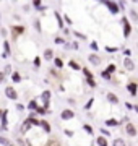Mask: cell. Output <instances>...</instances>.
<instances>
[{"label":"cell","mask_w":138,"mask_h":146,"mask_svg":"<svg viewBox=\"0 0 138 146\" xmlns=\"http://www.w3.org/2000/svg\"><path fill=\"white\" fill-rule=\"evenodd\" d=\"M5 94H7V98H10V99H18V94H16V91L11 86L5 88Z\"/></svg>","instance_id":"cell-1"},{"label":"cell","mask_w":138,"mask_h":146,"mask_svg":"<svg viewBox=\"0 0 138 146\" xmlns=\"http://www.w3.org/2000/svg\"><path fill=\"white\" fill-rule=\"evenodd\" d=\"M123 34H125V37L130 36V31H132V28H130V23H128L127 18H123Z\"/></svg>","instance_id":"cell-2"},{"label":"cell","mask_w":138,"mask_h":146,"mask_svg":"<svg viewBox=\"0 0 138 146\" xmlns=\"http://www.w3.org/2000/svg\"><path fill=\"white\" fill-rule=\"evenodd\" d=\"M73 112H72V110H68V109H67V110H64V112H62V119H64V120H70V119H73Z\"/></svg>","instance_id":"cell-3"},{"label":"cell","mask_w":138,"mask_h":146,"mask_svg":"<svg viewBox=\"0 0 138 146\" xmlns=\"http://www.w3.org/2000/svg\"><path fill=\"white\" fill-rule=\"evenodd\" d=\"M106 5L109 7V10H111L112 13H114V15H115L117 11H119V5H117V3H112V2H107Z\"/></svg>","instance_id":"cell-4"},{"label":"cell","mask_w":138,"mask_h":146,"mask_svg":"<svg viewBox=\"0 0 138 146\" xmlns=\"http://www.w3.org/2000/svg\"><path fill=\"white\" fill-rule=\"evenodd\" d=\"M123 67L127 68V70H133L135 65H133V62L130 60V58H125V60H123Z\"/></svg>","instance_id":"cell-5"},{"label":"cell","mask_w":138,"mask_h":146,"mask_svg":"<svg viewBox=\"0 0 138 146\" xmlns=\"http://www.w3.org/2000/svg\"><path fill=\"white\" fill-rule=\"evenodd\" d=\"M90 62L93 63V65H99V63H101V58L93 54V55H90Z\"/></svg>","instance_id":"cell-6"},{"label":"cell","mask_w":138,"mask_h":146,"mask_svg":"<svg viewBox=\"0 0 138 146\" xmlns=\"http://www.w3.org/2000/svg\"><path fill=\"white\" fill-rule=\"evenodd\" d=\"M127 133H128L130 136H135V135H137V130H135V127H133L132 123H128V125H127Z\"/></svg>","instance_id":"cell-7"},{"label":"cell","mask_w":138,"mask_h":146,"mask_svg":"<svg viewBox=\"0 0 138 146\" xmlns=\"http://www.w3.org/2000/svg\"><path fill=\"white\" fill-rule=\"evenodd\" d=\"M128 91H130V94H132V96H135V94H137V84L130 83V84H128Z\"/></svg>","instance_id":"cell-8"},{"label":"cell","mask_w":138,"mask_h":146,"mask_svg":"<svg viewBox=\"0 0 138 146\" xmlns=\"http://www.w3.org/2000/svg\"><path fill=\"white\" fill-rule=\"evenodd\" d=\"M42 99H44V102L47 104L49 99H50V91H44V93H42Z\"/></svg>","instance_id":"cell-9"},{"label":"cell","mask_w":138,"mask_h":146,"mask_svg":"<svg viewBox=\"0 0 138 146\" xmlns=\"http://www.w3.org/2000/svg\"><path fill=\"white\" fill-rule=\"evenodd\" d=\"M107 99L111 101V102H114V104H115L117 101H119V99H117V96H115V94H112V93H109V94H107Z\"/></svg>","instance_id":"cell-10"},{"label":"cell","mask_w":138,"mask_h":146,"mask_svg":"<svg viewBox=\"0 0 138 146\" xmlns=\"http://www.w3.org/2000/svg\"><path fill=\"white\" fill-rule=\"evenodd\" d=\"M2 128H3V130L7 128V112L2 114Z\"/></svg>","instance_id":"cell-11"},{"label":"cell","mask_w":138,"mask_h":146,"mask_svg":"<svg viewBox=\"0 0 138 146\" xmlns=\"http://www.w3.org/2000/svg\"><path fill=\"white\" fill-rule=\"evenodd\" d=\"M114 146H125V141L122 138H117V140H114Z\"/></svg>","instance_id":"cell-12"},{"label":"cell","mask_w":138,"mask_h":146,"mask_svg":"<svg viewBox=\"0 0 138 146\" xmlns=\"http://www.w3.org/2000/svg\"><path fill=\"white\" fill-rule=\"evenodd\" d=\"M39 125H42V128H44L46 131H47V133L50 131V125H49L47 122H39Z\"/></svg>","instance_id":"cell-13"},{"label":"cell","mask_w":138,"mask_h":146,"mask_svg":"<svg viewBox=\"0 0 138 146\" xmlns=\"http://www.w3.org/2000/svg\"><path fill=\"white\" fill-rule=\"evenodd\" d=\"M52 55H54L52 50H49V49L44 52V58H46V60H50V58H52Z\"/></svg>","instance_id":"cell-14"},{"label":"cell","mask_w":138,"mask_h":146,"mask_svg":"<svg viewBox=\"0 0 138 146\" xmlns=\"http://www.w3.org/2000/svg\"><path fill=\"white\" fill-rule=\"evenodd\" d=\"M106 125H109V127H115V125H119V122H117V120H114V119H111V120H107V122H106Z\"/></svg>","instance_id":"cell-15"},{"label":"cell","mask_w":138,"mask_h":146,"mask_svg":"<svg viewBox=\"0 0 138 146\" xmlns=\"http://www.w3.org/2000/svg\"><path fill=\"white\" fill-rule=\"evenodd\" d=\"M98 145H99V146H107L106 138H101V136H99V138H98Z\"/></svg>","instance_id":"cell-16"},{"label":"cell","mask_w":138,"mask_h":146,"mask_svg":"<svg viewBox=\"0 0 138 146\" xmlns=\"http://www.w3.org/2000/svg\"><path fill=\"white\" fill-rule=\"evenodd\" d=\"M34 7H36L37 10H44V5L39 2V0H34Z\"/></svg>","instance_id":"cell-17"},{"label":"cell","mask_w":138,"mask_h":146,"mask_svg":"<svg viewBox=\"0 0 138 146\" xmlns=\"http://www.w3.org/2000/svg\"><path fill=\"white\" fill-rule=\"evenodd\" d=\"M112 72H115V65H114V63H111V65L107 67V70H106V73H109V75H111Z\"/></svg>","instance_id":"cell-18"},{"label":"cell","mask_w":138,"mask_h":146,"mask_svg":"<svg viewBox=\"0 0 138 146\" xmlns=\"http://www.w3.org/2000/svg\"><path fill=\"white\" fill-rule=\"evenodd\" d=\"M55 16H57V20H58V26H60V28H64V23H62V16L58 15V13H55Z\"/></svg>","instance_id":"cell-19"},{"label":"cell","mask_w":138,"mask_h":146,"mask_svg":"<svg viewBox=\"0 0 138 146\" xmlns=\"http://www.w3.org/2000/svg\"><path fill=\"white\" fill-rule=\"evenodd\" d=\"M70 67L75 68V70H78V68H80V65H78L76 62H73V60H72V62H70Z\"/></svg>","instance_id":"cell-20"},{"label":"cell","mask_w":138,"mask_h":146,"mask_svg":"<svg viewBox=\"0 0 138 146\" xmlns=\"http://www.w3.org/2000/svg\"><path fill=\"white\" fill-rule=\"evenodd\" d=\"M11 78H13V81H15V83H18V81H20V75H18V73H15V75H13V76H11Z\"/></svg>","instance_id":"cell-21"},{"label":"cell","mask_w":138,"mask_h":146,"mask_svg":"<svg viewBox=\"0 0 138 146\" xmlns=\"http://www.w3.org/2000/svg\"><path fill=\"white\" fill-rule=\"evenodd\" d=\"M29 109H37V104H36V101H31V102H29Z\"/></svg>","instance_id":"cell-22"},{"label":"cell","mask_w":138,"mask_h":146,"mask_svg":"<svg viewBox=\"0 0 138 146\" xmlns=\"http://www.w3.org/2000/svg\"><path fill=\"white\" fill-rule=\"evenodd\" d=\"M0 143H2V145H7V146H8V140H7V138H3V136H0Z\"/></svg>","instance_id":"cell-23"},{"label":"cell","mask_w":138,"mask_h":146,"mask_svg":"<svg viewBox=\"0 0 138 146\" xmlns=\"http://www.w3.org/2000/svg\"><path fill=\"white\" fill-rule=\"evenodd\" d=\"M55 65H57V67H60V68H62V65H64V62H62L60 58H55Z\"/></svg>","instance_id":"cell-24"},{"label":"cell","mask_w":138,"mask_h":146,"mask_svg":"<svg viewBox=\"0 0 138 146\" xmlns=\"http://www.w3.org/2000/svg\"><path fill=\"white\" fill-rule=\"evenodd\" d=\"M37 114H46V109H44V107H37Z\"/></svg>","instance_id":"cell-25"},{"label":"cell","mask_w":138,"mask_h":146,"mask_svg":"<svg viewBox=\"0 0 138 146\" xmlns=\"http://www.w3.org/2000/svg\"><path fill=\"white\" fill-rule=\"evenodd\" d=\"M91 49H93V50H98L99 47H98V44H96V42H91Z\"/></svg>","instance_id":"cell-26"},{"label":"cell","mask_w":138,"mask_h":146,"mask_svg":"<svg viewBox=\"0 0 138 146\" xmlns=\"http://www.w3.org/2000/svg\"><path fill=\"white\" fill-rule=\"evenodd\" d=\"M34 26H36L37 31H41V25H39V21H34Z\"/></svg>","instance_id":"cell-27"},{"label":"cell","mask_w":138,"mask_h":146,"mask_svg":"<svg viewBox=\"0 0 138 146\" xmlns=\"http://www.w3.org/2000/svg\"><path fill=\"white\" fill-rule=\"evenodd\" d=\"M102 78L109 80V78H111V75H109V73H106V72H102Z\"/></svg>","instance_id":"cell-28"},{"label":"cell","mask_w":138,"mask_h":146,"mask_svg":"<svg viewBox=\"0 0 138 146\" xmlns=\"http://www.w3.org/2000/svg\"><path fill=\"white\" fill-rule=\"evenodd\" d=\"M88 84H90L91 88H94V86H96V83L93 81V80H88Z\"/></svg>","instance_id":"cell-29"},{"label":"cell","mask_w":138,"mask_h":146,"mask_svg":"<svg viewBox=\"0 0 138 146\" xmlns=\"http://www.w3.org/2000/svg\"><path fill=\"white\" fill-rule=\"evenodd\" d=\"M13 31H15V33H23V31H25V29H23V28H20V26H18V28H15Z\"/></svg>","instance_id":"cell-30"},{"label":"cell","mask_w":138,"mask_h":146,"mask_svg":"<svg viewBox=\"0 0 138 146\" xmlns=\"http://www.w3.org/2000/svg\"><path fill=\"white\" fill-rule=\"evenodd\" d=\"M3 46H5V52H10V49H8V47H10V46H8V42L5 41V44H3Z\"/></svg>","instance_id":"cell-31"},{"label":"cell","mask_w":138,"mask_h":146,"mask_svg":"<svg viewBox=\"0 0 138 146\" xmlns=\"http://www.w3.org/2000/svg\"><path fill=\"white\" fill-rule=\"evenodd\" d=\"M85 130L88 131V133H91V131H93V130H91V127H90V125H85Z\"/></svg>","instance_id":"cell-32"},{"label":"cell","mask_w":138,"mask_h":146,"mask_svg":"<svg viewBox=\"0 0 138 146\" xmlns=\"http://www.w3.org/2000/svg\"><path fill=\"white\" fill-rule=\"evenodd\" d=\"M75 34H76V36H78V37H81V39H85V34H81V33H75Z\"/></svg>","instance_id":"cell-33"},{"label":"cell","mask_w":138,"mask_h":146,"mask_svg":"<svg viewBox=\"0 0 138 146\" xmlns=\"http://www.w3.org/2000/svg\"><path fill=\"white\" fill-rule=\"evenodd\" d=\"M55 42H57V44H64V39H60V37H57V39H55Z\"/></svg>","instance_id":"cell-34"},{"label":"cell","mask_w":138,"mask_h":146,"mask_svg":"<svg viewBox=\"0 0 138 146\" xmlns=\"http://www.w3.org/2000/svg\"><path fill=\"white\" fill-rule=\"evenodd\" d=\"M34 63H36V67H39V63H41V58H34Z\"/></svg>","instance_id":"cell-35"},{"label":"cell","mask_w":138,"mask_h":146,"mask_svg":"<svg viewBox=\"0 0 138 146\" xmlns=\"http://www.w3.org/2000/svg\"><path fill=\"white\" fill-rule=\"evenodd\" d=\"M65 21H67V23H70V25H72V23H73V21L70 20V16H65Z\"/></svg>","instance_id":"cell-36"},{"label":"cell","mask_w":138,"mask_h":146,"mask_svg":"<svg viewBox=\"0 0 138 146\" xmlns=\"http://www.w3.org/2000/svg\"><path fill=\"white\" fill-rule=\"evenodd\" d=\"M2 114H3V110H0V115H2Z\"/></svg>","instance_id":"cell-37"}]
</instances>
